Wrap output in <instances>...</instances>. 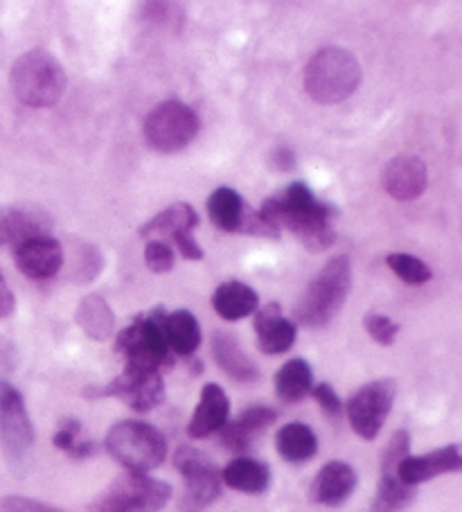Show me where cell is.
I'll return each mask as SVG.
<instances>
[{
  "label": "cell",
  "instance_id": "obj_30",
  "mask_svg": "<svg viewBox=\"0 0 462 512\" xmlns=\"http://www.w3.org/2000/svg\"><path fill=\"white\" fill-rule=\"evenodd\" d=\"M415 499V488L397 479L395 474H381L377 497L372 501V512H399Z\"/></svg>",
  "mask_w": 462,
  "mask_h": 512
},
{
  "label": "cell",
  "instance_id": "obj_36",
  "mask_svg": "<svg viewBox=\"0 0 462 512\" xmlns=\"http://www.w3.org/2000/svg\"><path fill=\"white\" fill-rule=\"evenodd\" d=\"M79 436H82V422L77 418H64L59 422V429L55 438H52V443H55L57 449L61 452H70L77 443H79Z\"/></svg>",
  "mask_w": 462,
  "mask_h": 512
},
{
  "label": "cell",
  "instance_id": "obj_7",
  "mask_svg": "<svg viewBox=\"0 0 462 512\" xmlns=\"http://www.w3.org/2000/svg\"><path fill=\"white\" fill-rule=\"evenodd\" d=\"M172 499L170 483L154 476L127 472L91 503L93 512H158Z\"/></svg>",
  "mask_w": 462,
  "mask_h": 512
},
{
  "label": "cell",
  "instance_id": "obj_17",
  "mask_svg": "<svg viewBox=\"0 0 462 512\" xmlns=\"http://www.w3.org/2000/svg\"><path fill=\"white\" fill-rule=\"evenodd\" d=\"M278 420V413H275L271 406H251L233 422H226L224 429H221V443L226 449L235 454H246L251 449L253 440L262 434L266 427H271L273 422Z\"/></svg>",
  "mask_w": 462,
  "mask_h": 512
},
{
  "label": "cell",
  "instance_id": "obj_39",
  "mask_svg": "<svg viewBox=\"0 0 462 512\" xmlns=\"http://www.w3.org/2000/svg\"><path fill=\"white\" fill-rule=\"evenodd\" d=\"M172 242H174L176 249L181 251L185 260H192V262L203 260V249L197 244V240H194L192 233H176L172 237Z\"/></svg>",
  "mask_w": 462,
  "mask_h": 512
},
{
  "label": "cell",
  "instance_id": "obj_25",
  "mask_svg": "<svg viewBox=\"0 0 462 512\" xmlns=\"http://www.w3.org/2000/svg\"><path fill=\"white\" fill-rule=\"evenodd\" d=\"M257 298L255 289H251L244 282L239 280H228L224 285H219L215 296H212V307L215 312L226 321H242L248 314H253L257 310Z\"/></svg>",
  "mask_w": 462,
  "mask_h": 512
},
{
  "label": "cell",
  "instance_id": "obj_34",
  "mask_svg": "<svg viewBox=\"0 0 462 512\" xmlns=\"http://www.w3.org/2000/svg\"><path fill=\"white\" fill-rule=\"evenodd\" d=\"M363 328H366V332L379 343V346H393L399 334V325L390 319V316L375 314V312L366 314V319H363Z\"/></svg>",
  "mask_w": 462,
  "mask_h": 512
},
{
  "label": "cell",
  "instance_id": "obj_24",
  "mask_svg": "<svg viewBox=\"0 0 462 512\" xmlns=\"http://www.w3.org/2000/svg\"><path fill=\"white\" fill-rule=\"evenodd\" d=\"M221 481L237 492L262 494L269 490L271 485V470L269 465L262 461H255V458H248V456H239L224 467V472H221Z\"/></svg>",
  "mask_w": 462,
  "mask_h": 512
},
{
  "label": "cell",
  "instance_id": "obj_5",
  "mask_svg": "<svg viewBox=\"0 0 462 512\" xmlns=\"http://www.w3.org/2000/svg\"><path fill=\"white\" fill-rule=\"evenodd\" d=\"M106 452L127 472L147 474L161 467L167 456V440L154 425L140 420L115 422L104 440Z\"/></svg>",
  "mask_w": 462,
  "mask_h": 512
},
{
  "label": "cell",
  "instance_id": "obj_8",
  "mask_svg": "<svg viewBox=\"0 0 462 512\" xmlns=\"http://www.w3.org/2000/svg\"><path fill=\"white\" fill-rule=\"evenodd\" d=\"M199 127L197 111L179 100H167L145 118V140L154 152L174 154L197 138Z\"/></svg>",
  "mask_w": 462,
  "mask_h": 512
},
{
  "label": "cell",
  "instance_id": "obj_21",
  "mask_svg": "<svg viewBox=\"0 0 462 512\" xmlns=\"http://www.w3.org/2000/svg\"><path fill=\"white\" fill-rule=\"evenodd\" d=\"M212 357H215L217 366L239 384H251L260 379V368L239 346L235 334L215 332V337H212Z\"/></svg>",
  "mask_w": 462,
  "mask_h": 512
},
{
  "label": "cell",
  "instance_id": "obj_16",
  "mask_svg": "<svg viewBox=\"0 0 462 512\" xmlns=\"http://www.w3.org/2000/svg\"><path fill=\"white\" fill-rule=\"evenodd\" d=\"M52 219L34 208H0V246H19L32 237L48 235Z\"/></svg>",
  "mask_w": 462,
  "mask_h": 512
},
{
  "label": "cell",
  "instance_id": "obj_40",
  "mask_svg": "<svg viewBox=\"0 0 462 512\" xmlns=\"http://www.w3.org/2000/svg\"><path fill=\"white\" fill-rule=\"evenodd\" d=\"M271 163L278 172H291L298 161H296V154H293L289 147H278L271 156Z\"/></svg>",
  "mask_w": 462,
  "mask_h": 512
},
{
  "label": "cell",
  "instance_id": "obj_35",
  "mask_svg": "<svg viewBox=\"0 0 462 512\" xmlns=\"http://www.w3.org/2000/svg\"><path fill=\"white\" fill-rule=\"evenodd\" d=\"M145 262L149 271L167 273L174 269V251L172 246L163 240H149L145 246Z\"/></svg>",
  "mask_w": 462,
  "mask_h": 512
},
{
  "label": "cell",
  "instance_id": "obj_23",
  "mask_svg": "<svg viewBox=\"0 0 462 512\" xmlns=\"http://www.w3.org/2000/svg\"><path fill=\"white\" fill-rule=\"evenodd\" d=\"M163 334L172 355L192 357L201 346V328L197 316L188 310H176L165 314Z\"/></svg>",
  "mask_w": 462,
  "mask_h": 512
},
{
  "label": "cell",
  "instance_id": "obj_33",
  "mask_svg": "<svg viewBox=\"0 0 462 512\" xmlns=\"http://www.w3.org/2000/svg\"><path fill=\"white\" fill-rule=\"evenodd\" d=\"M411 452V434L406 429H399L393 434V438L388 440V445L381 454V474H395V467L399 461H404Z\"/></svg>",
  "mask_w": 462,
  "mask_h": 512
},
{
  "label": "cell",
  "instance_id": "obj_31",
  "mask_svg": "<svg viewBox=\"0 0 462 512\" xmlns=\"http://www.w3.org/2000/svg\"><path fill=\"white\" fill-rule=\"evenodd\" d=\"M386 264L399 280L406 282V285L420 287L433 278V271L429 264L422 262L420 258H415L411 253H388Z\"/></svg>",
  "mask_w": 462,
  "mask_h": 512
},
{
  "label": "cell",
  "instance_id": "obj_6",
  "mask_svg": "<svg viewBox=\"0 0 462 512\" xmlns=\"http://www.w3.org/2000/svg\"><path fill=\"white\" fill-rule=\"evenodd\" d=\"M165 307L158 305L149 314H140L127 325L115 339V352L127 359V366L145 368V370H161L163 366L174 364V355L167 348L163 334Z\"/></svg>",
  "mask_w": 462,
  "mask_h": 512
},
{
  "label": "cell",
  "instance_id": "obj_14",
  "mask_svg": "<svg viewBox=\"0 0 462 512\" xmlns=\"http://www.w3.org/2000/svg\"><path fill=\"white\" fill-rule=\"evenodd\" d=\"M460 470H462L460 447L447 445L422 456H406L404 461H399V465L395 467V476L402 483L415 488V485L431 481L435 476L460 472Z\"/></svg>",
  "mask_w": 462,
  "mask_h": 512
},
{
  "label": "cell",
  "instance_id": "obj_11",
  "mask_svg": "<svg viewBox=\"0 0 462 512\" xmlns=\"http://www.w3.org/2000/svg\"><path fill=\"white\" fill-rule=\"evenodd\" d=\"M0 445L10 465H19L34 447V425L23 395L0 379Z\"/></svg>",
  "mask_w": 462,
  "mask_h": 512
},
{
  "label": "cell",
  "instance_id": "obj_32",
  "mask_svg": "<svg viewBox=\"0 0 462 512\" xmlns=\"http://www.w3.org/2000/svg\"><path fill=\"white\" fill-rule=\"evenodd\" d=\"M104 267V258L100 251L95 249L93 244H79L75 249L73 260H70V280L79 282H88L93 280L97 273Z\"/></svg>",
  "mask_w": 462,
  "mask_h": 512
},
{
  "label": "cell",
  "instance_id": "obj_18",
  "mask_svg": "<svg viewBox=\"0 0 462 512\" xmlns=\"http://www.w3.org/2000/svg\"><path fill=\"white\" fill-rule=\"evenodd\" d=\"M257 346L264 355H282L296 343V323L284 319L280 303H266L255 314Z\"/></svg>",
  "mask_w": 462,
  "mask_h": 512
},
{
  "label": "cell",
  "instance_id": "obj_41",
  "mask_svg": "<svg viewBox=\"0 0 462 512\" xmlns=\"http://www.w3.org/2000/svg\"><path fill=\"white\" fill-rule=\"evenodd\" d=\"M14 307H16L14 294H12V289L7 287L3 271H0V321L7 319V316H12L14 314Z\"/></svg>",
  "mask_w": 462,
  "mask_h": 512
},
{
  "label": "cell",
  "instance_id": "obj_22",
  "mask_svg": "<svg viewBox=\"0 0 462 512\" xmlns=\"http://www.w3.org/2000/svg\"><path fill=\"white\" fill-rule=\"evenodd\" d=\"M199 226V215L190 203H174L165 208L163 213L151 217L149 222L140 228L138 235L142 240H158V237H172L176 233H192Z\"/></svg>",
  "mask_w": 462,
  "mask_h": 512
},
{
  "label": "cell",
  "instance_id": "obj_42",
  "mask_svg": "<svg viewBox=\"0 0 462 512\" xmlns=\"http://www.w3.org/2000/svg\"><path fill=\"white\" fill-rule=\"evenodd\" d=\"M95 452V443L93 440H79V443L70 449L68 456L70 458H88Z\"/></svg>",
  "mask_w": 462,
  "mask_h": 512
},
{
  "label": "cell",
  "instance_id": "obj_12",
  "mask_svg": "<svg viewBox=\"0 0 462 512\" xmlns=\"http://www.w3.org/2000/svg\"><path fill=\"white\" fill-rule=\"evenodd\" d=\"M395 393V379H375V382L363 384L359 391L350 397L345 411H348L352 429L357 431L363 440H375L379 436L390 409H393Z\"/></svg>",
  "mask_w": 462,
  "mask_h": 512
},
{
  "label": "cell",
  "instance_id": "obj_2",
  "mask_svg": "<svg viewBox=\"0 0 462 512\" xmlns=\"http://www.w3.org/2000/svg\"><path fill=\"white\" fill-rule=\"evenodd\" d=\"M352 285V264L348 255H336L309 282L305 294L293 307V319L309 330L325 328L345 305Z\"/></svg>",
  "mask_w": 462,
  "mask_h": 512
},
{
  "label": "cell",
  "instance_id": "obj_4",
  "mask_svg": "<svg viewBox=\"0 0 462 512\" xmlns=\"http://www.w3.org/2000/svg\"><path fill=\"white\" fill-rule=\"evenodd\" d=\"M359 84V59L345 48H321L305 68V91L318 104H341Z\"/></svg>",
  "mask_w": 462,
  "mask_h": 512
},
{
  "label": "cell",
  "instance_id": "obj_28",
  "mask_svg": "<svg viewBox=\"0 0 462 512\" xmlns=\"http://www.w3.org/2000/svg\"><path fill=\"white\" fill-rule=\"evenodd\" d=\"M314 388L312 366L305 359H289L278 373H275V393L282 402H300Z\"/></svg>",
  "mask_w": 462,
  "mask_h": 512
},
{
  "label": "cell",
  "instance_id": "obj_1",
  "mask_svg": "<svg viewBox=\"0 0 462 512\" xmlns=\"http://www.w3.org/2000/svg\"><path fill=\"white\" fill-rule=\"evenodd\" d=\"M257 215L275 231L289 228L314 253L330 249L336 242V228L332 222L339 215V210L316 199L309 185L300 181L289 183L287 188L266 199Z\"/></svg>",
  "mask_w": 462,
  "mask_h": 512
},
{
  "label": "cell",
  "instance_id": "obj_38",
  "mask_svg": "<svg viewBox=\"0 0 462 512\" xmlns=\"http://www.w3.org/2000/svg\"><path fill=\"white\" fill-rule=\"evenodd\" d=\"M312 395L316 397V402L321 404V409L325 411V416L330 418H339L343 413V402L341 397L336 395L334 388L330 384H318L312 388Z\"/></svg>",
  "mask_w": 462,
  "mask_h": 512
},
{
  "label": "cell",
  "instance_id": "obj_29",
  "mask_svg": "<svg viewBox=\"0 0 462 512\" xmlns=\"http://www.w3.org/2000/svg\"><path fill=\"white\" fill-rule=\"evenodd\" d=\"M77 325L82 328L88 337L95 341L109 339L115 328V316L111 307L100 294H91L82 298V303L77 307Z\"/></svg>",
  "mask_w": 462,
  "mask_h": 512
},
{
  "label": "cell",
  "instance_id": "obj_13",
  "mask_svg": "<svg viewBox=\"0 0 462 512\" xmlns=\"http://www.w3.org/2000/svg\"><path fill=\"white\" fill-rule=\"evenodd\" d=\"M16 267L32 280L55 278L59 269L64 267V246L55 237L43 235L16 246L14 251Z\"/></svg>",
  "mask_w": 462,
  "mask_h": 512
},
{
  "label": "cell",
  "instance_id": "obj_9",
  "mask_svg": "<svg viewBox=\"0 0 462 512\" xmlns=\"http://www.w3.org/2000/svg\"><path fill=\"white\" fill-rule=\"evenodd\" d=\"M174 467L183 476L181 512H201L217 501L221 492V472L201 449L190 445L179 447L174 452Z\"/></svg>",
  "mask_w": 462,
  "mask_h": 512
},
{
  "label": "cell",
  "instance_id": "obj_27",
  "mask_svg": "<svg viewBox=\"0 0 462 512\" xmlns=\"http://www.w3.org/2000/svg\"><path fill=\"white\" fill-rule=\"evenodd\" d=\"M275 449L289 463H307L318 452V438L312 427L302 422H289L275 436Z\"/></svg>",
  "mask_w": 462,
  "mask_h": 512
},
{
  "label": "cell",
  "instance_id": "obj_19",
  "mask_svg": "<svg viewBox=\"0 0 462 512\" xmlns=\"http://www.w3.org/2000/svg\"><path fill=\"white\" fill-rule=\"evenodd\" d=\"M230 416V400L219 384H206L201 391L197 411L188 425V436L194 440L208 438L215 431L224 429Z\"/></svg>",
  "mask_w": 462,
  "mask_h": 512
},
{
  "label": "cell",
  "instance_id": "obj_15",
  "mask_svg": "<svg viewBox=\"0 0 462 512\" xmlns=\"http://www.w3.org/2000/svg\"><path fill=\"white\" fill-rule=\"evenodd\" d=\"M381 183L393 199L413 201L422 197L426 185H429V170L417 156L399 154L386 163L384 172H381Z\"/></svg>",
  "mask_w": 462,
  "mask_h": 512
},
{
  "label": "cell",
  "instance_id": "obj_37",
  "mask_svg": "<svg viewBox=\"0 0 462 512\" xmlns=\"http://www.w3.org/2000/svg\"><path fill=\"white\" fill-rule=\"evenodd\" d=\"M0 512H64L48 503L28 499V497H3L0 499Z\"/></svg>",
  "mask_w": 462,
  "mask_h": 512
},
{
  "label": "cell",
  "instance_id": "obj_3",
  "mask_svg": "<svg viewBox=\"0 0 462 512\" xmlns=\"http://www.w3.org/2000/svg\"><path fill=\"white\" fill-rule=\"evenodd\" d=\"M10 84L19 102L32 109L55 107L66 93L68 77L50 52L34 48L23 52L10 70Z\"/></svg>",
  "mask_w": 462,
  "mask_h": 512
},
{
  "label": "cell",
  "instance_id": "obj_20",
  "mask_svg": "<svg viewBox=\"0 0 462 512\" xmlns=\"http://www.w3.org/2000/svg\"><path fill=\"white\" fill-rule=\"evenodd\" d=\"M357 472L343 461H332L321 467L312 483V499L323 506H341L357 488Z\"/></svg>",
  "mask_w": 462,
  "mask_h": 512
},
{
  "label": "cell",
  "instance_id": "obj_10",
  "mask_svg": "<svg viewBox=\"0 0 462 512\" xmlns=\"http://www.w3.org/2000/svg\"><path fill=\"white\" fill-rule=\"evenodd\" d=\"M86 397L97 400V397H118L133 411L147 413L156 409L165 400V384L161 370H145L136 366H124L122 373L111 379L106 386L86 388Z\"/></svg>",
  "mask_w": 462,
  "mask_h": 512
},
{
  "label": "cell",
  "instance_id": "obj_26",
  "mask_svg": "<svg viewBox=\"0 0 462 512\" xmlns=\"http://www.w3.org/2000/svg\"><path fill=\"white\" fill-rule=\"evenodd\" d=\"M210 222L226 233L242 231L244 217L248 206L242 199V194L233 188H217L206 201Z\"/></svg>",
  "mask_w": 462,
  "mask_h": 512
}]
</instances>
